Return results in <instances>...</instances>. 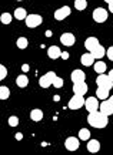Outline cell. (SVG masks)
<instances>
[{
    "label": "cell",
    "instance_id": "33",
    "mask_svg": "<svg viewBox=\"0 0 113 155\" xmlns=\"http://www.w3.org/2000/svg\"><path fill=\"white\" fill-rule=\"evenodd\" d=\"M22 70H23V73H27V71L30 70V67H29V64H23V66H22Z\"/></svg>",
    "mask_w": 113,
    "mask_h": 155
},
{
    "label": "cell",
    "instance_id": "31",
    "mask_svg": "<svg viewBox=\"0 0 113 155\" xmlns=\"http://www.w3.org/2000/svg\"><path fill=\"white\" fill-rule=\"evenodd\" d=\"M6 75H7V70L5 66H0V80H5Z\"/></svg>",
    "mask_w": 113,
    "mask_h": 155
},
{
    "label": "cell",
    "instance_id": "42",
    "mask_svg": "<svg viewBox=\"0 0 113 155\" xmlns=\"http://www.w3.org/2000/svg\"><path fill=\"white\" fill-rule=\"evenodd\" d=\"M16 2H22V0H16Z\"/></svg>",
    "mask_w": 113,
    "mask_h": 155
},
{
    "label": "cell",
    "instance_id": "23",
    "mask_svg": "<svg viewBox=\"0 0 113 155\" xmlns=\"http://www.w3.org/2000/svg\"><path fill=\"white\" fill-rule=\"evenodd\" d=\"M14 17H16L17 20H26L27 13H26V10H24L23 7H19V9L14 10Z\"/></svg>",
    "mask_w": 113,
    "mask_h": 155
},
{
    "label": "cell",
    "instance_id": "28",
    "mask_svg": "<svg viewBox=\"0 0 113 155\" xmlns=\"http://www.w3.org/2000/svg\"><path fill=\"white\" fill-rule=\"evenodd\" d=\"M75 7L76 10H85L87 7V2L86 0H75Z\"/></svg>",
    "mask_w": 113,
    "mask_h": 155
},
{
    "label": "cell",
    "instance_id": "7",
    "mask_svg": "<svg viewBox=\"0 0 113 155\" xmlns=\"http://www.w3.org/2000/svg\"><path fill=\"white\" fill-rule=\"evenodd\" d=\"M85 107H86V110H87V113H96V111L99 110L100 104L96 97H89V98L85 101Z\"/></svg>",
    "mask_w": 113,
    "mask_h": 155
},
{
    "label": "cell",
    "instance_id": "17",
    "mask_svg": "<svg viewBox=\"0 0 113 155\" xmlns=\"http://www.w3.org/2000/svg\"><path fill=\"white\" fill-rule=\"evenodd\" d=\"M99 150H100V142L97 140H89V142H87V151L94 154V152H97Z\"/></svg>",
    "mask_w": 113,
    "mask_h": 155
},
{
    "label": "cell",
    "instance_id": "40",
    "mask_svg": "<svg viewBox=\"0 0 113 155\" xmlns=\"http://www.w3.org/2000/svg\"><path fill=\"white\" fill-rule=\"evenodd\" d=\"M109 100H110V103L113 104V95H112V97H109Z\"/></svg>",
    "mask_w": 113,
    "mask_h": 155
},
{
    "label": "cell",
    "instance_id": "20",
    "mask_svg": "<svg viewBox=\"0 0 113 155\" xmlns=\"http://www.w3.org/2000/svg\"><path fill=\"white\" fill-rule=\"evenodd\" d=\"M109 91H110V90L103 88V87H97V90H96V97L100 100H106L109 97Z\"/></svg>",
    "mask_w": 113,
    "mask_h": 155
},
{
    "label": "cell",
    "instance_id": "30",
    "mask_svg": "<svg viewBox=\"0 0 113 155\" xmlns=\"http://www.w3.org/2000/svg\"><path fill=\"white\" fill-rule=\"evenodd\" d=\"M9 125L10 127H17V125H19V118L17 117H10L9 118Z\"/></svg>",
    "mask_w": 113,
    "mask_h": 155
},
{
    "label": "cell",
    "instance_id": "4",
    "mask_svg": "<svg viewBox=\"0 0 113 155\" xmlns=\"http://www.w3.org/2000/svg\"><path fill=\"white\" fill-rule=\"evenodd\" d=\"M109 17V12L108 10H104L103 7H97V9H94L93 12V20L96 23H104Z\"/></svg>",
    "mask_w": 113,
    "mask_h": 155
},
{
    "label": "cell",
    "instance_id": "14",
    "mask_svg": "<svg viewBox=\"0 0 113 155\" xmlns=\"http://www.w3.org/2000/svg\"><path fill=\"white\" fill-rule=\"evenodd\" d=\"M47 56L50 57L52 60H56V58L62 57V51H60V48L57 47V46H50V47L47 48Z\"/></svg>",
    "mask_w": 113,
    "mask_h": 155
},
{
    "label": "cell",
    "instance_id": "34",
    "mask_svg": "<svg viewBox=\"0 0 113 155\" xmlns=\"http://www.w3.org/2000/svg\"><path fill=\"white\" fill-rule=\"evenodd\" d=\"M69 57H70V56H69V53H67V51L62 53V58H63V60H67V58H69Z\"/></svg>",
    "mask_w": 113,
    "mask_h": 155
},
{
    "label": "cell",
    "instance_id": "16",
    "mask_svg": "<svg viewBox=\"0 0 113 155\" xmlns=\"http://www.w3.org/2000/svg\"><path fill=\"white\" fill-rule=\"evenodd\" d=\"M80 61H82V64L86 66V67L93 66L94 64V57L92 56V53H86V54H83V56L80 57Z\"/></svg>",
    "mask_w": 113,
    "mask_h": 155
},
{
    "label": "cell",
    "instance_id": "39",
    "mask_svg": "<svg viewBox=\"0 0 113 155\" xmlns=\"http://www.w3.org/2000/svg\"><path fill=\"white\" fill-rule=\"evenodd\" d=\"M53 98H55V101H59V100H60V97H59V95H55Z\"/></svg>",
    "mask_w": 113,
    "mask_h": 155
},
{
    "label": "cell",
    "instance_id": "27",
    "mask_svg": "<svg viewBox=\"0 0 113 155\" xmlns=\"http://www.w3.org/2000/svg\"><path fill=\"white\" fill-rule=\"evenodd\" d=\"M17 47L20 48V50H24V48L27 47V44H29V41H27V38L26 37H19L17 38Z\"/></svg>",
    "mask_w": 113,
    "mask_h": 155
},
{
    "label": "cell",
    "instance_id": "12",
    "mask_svg": "<svg viewBox=\"0 0 113 155\" xmlns=\"http://www.w3.org/2000/svg\"><path fill=\"white\" fill-rule=\"evenodd\" d=\"M100 111L103 114H106V115H112L113 114V104L110 103V100L109 98H106V100H103V103L100 104Z\"/></svg>",
    "mask_w": 113,
    "mask_h": 155
},
{
    "label": "cell",
    "instance_id": "25",
    "mask_svg": "<svg viewBox=\"0 0 113 155\" xmlns=\"http://www.w3.org/2000/svg\"><path fill=\"white\" fill-rule=\"evenodd\" d=\"M12 20H13V16L10 13H3L2 16H0V21L3 24H10L12 23Z\"/></svg>",
    "mask_w": 113,
    "mask_h": 155
},
{
    "label": "cell",
    "instance_id": "19",
    "mask_svg": "<svg viewBox=\"0 0 113 155\" xmlns=\"http://www.w3.org/2000/svg\"><path fill=\"white\" fill-rule=\"evenodd\" d=\"M30 118L36 122L42 121L43 120V111L42 110H39V108H34V110H32V113H30Z\"/></svg>",
    "mask_w": 113,
    "mask_h": 155
},
{
    "label": "cell",
    "instance_id": "3",
    "mask_svg": "<svg viewBox=\"0 0 113 155\" xmlns=\"http://www.w3.org/2000/svg\"><path fill=\"white\" fill-rule=\"evenodd\" d=\"M85 101L86 100L83 98V95H80V94H75L73 97L70 98V101H69V108L70 110H79V108H82L83 105H85Z\"/></svg>",
    "mask_w": 113,
    "mask_h": 155
},
{
    "label": "cell",
    "instance_id": "21",
    "mask_svg": "<svg viewBox=\"0 0 113 155\" xmlns=\"http://www.w3.org/2000/svg\"><path fill=\"white\" fill-rule=\"evenodd\" d=\"M93 66H94V71H96L97 74H103L104 71H106V68H108V67H106V64H104V63H103L102 60L96 61Z\"/></svg>",
    "mask_w": 113,
    "mask_h": 155
},
{
    "label": "cell",
    "instance_id": "10",
    "mask_svg": "<svg viewBox=\"0 0 113 155\" xmlns=\"http://www.w3.org/2000/svg\"><path fill=\"white\" fill-rule=\"evenodd\" d=\"M76 41V37L73 36L72 33H63L60 36V43L63 46H66V47H72Z\"/></svg>",
    "mask_w": 113,
    "mask_h": 155
},
{
    "label": "cell",
    "instance_id": "18",
    "mask_svg": "<svg viewBox=\"0 0 113 155\" xmlns=\"http://www.w3.org/2000/svg\"><path fill=\"white\" fill-rule=\"evenodd\" d=\"M92 56L94 57V58H97V60H100V58H102V57H104V54H106V50H104V47L103 46H97V47L94 48V50H92Z\"/></svg>",
    "mask_w": 113,
    "mask_h": 155
},
{
    "label": "cell",
    "instance_id": "15",
    "mask_svg": "<svg viewBox=\"0 0 113 155\" xmlns=\"http://www.w3.org/2000/svg\"><path fill=\"white\" fill-rule=\"evenodd\" d=\"M100 43L99 40L96 37H89V38H86V41H85V47L89 50V51H92V50H94V48L99 46Z\"/></svg>",
    "mask_w": 113,
    "mask_h": 155
},
{
    "label": "cell",
    "instance_id": "37",
    "mask_svg": "<svg viewBox=\"0 0 113 155\" xmlns=\"http://www.w3.org/2000/svg\"><path fill=\"white\" fill-rule=\"evenodd\" d=\"M46 36H47V37H52V31H50V30H47V31H46Z\"/></svg>",
    "mask_w": 113,
    "mask_h": 155
},
{
    "label": "cell",
    "instance_id": "13",
    "mask_svg": "<svg viewBox=\"0 0 113 155\" xmlns=\"http://www.w3.org/2000/svg\"><path fill=\"white\" fill-rule=\"evenodd\" d=\"M70 78L73 83H80V81H85L86 80V74H85V71H82V70H75V71H72V75H70Z\"/></svg>",
    "mask_w": 113,
    "mask_h": 155
},
{
    "label": "cell",
    "instance_id": "38",
    "mask_svg": "<svg viewBox=\"0 0 113 155\" xmlns=\"http://www.w3.org/2000/svg\"><path fill=\"white\" fill-rule=\"evenodd\" d=\"M109 77H110V80H112V81H113V70H112V71H110V73H109Z\"/></svg>",
    "mask_w": 113,
    "mask_h": 155
},
{
    "label": "cell",
    "instance_id": "1",
    "mask_svg": "<svg viewBox=\"0 0 113 155\" xmlns=\"http://www.w3.org/2000/svg\"><path fill=\"white\" fill-rule=\"evenodd\" d=\"M87 122L94 128H104L109 124V115L103 114L102 111H96V113H89Z\"/></svg>",
    "mask_w": 113,
    "mask_h": 155
},
{
    "label": "cell",
    "instance_id": "2",
    "mask_svg": "<svg viewBox=\"0 0 113 155\" xmlns=\"http://www.w3.org/2000/svg\"><path fill=\"white\" fill-rule=\"evenodd\" d=\"M56 77H57V75L55 74L53 71H47L43 77H40V80H39V85H40L42 88H47V87L53 85V81H55V78H56Z\"/></svg>",
    "mask_w": 113,
    "mask_h": 155
},
{
    "label": "cell",
    "instance_id": "41",
    "mask_svg": "<svg viewBox=\"0 0 113 155\" xmlns=\"http://www.w3.org/2000/svg\"><path fill=\"white\" fill-rule=\"evenodd\" d=\"M104 2H106V3L109 5V3H110V2H113V0H104Z\"/></svg>",
    "mask_w": 113,
    "mask_h": 155
},
{
    "label": "cell",
    "instance_id": "9",
    "mask_svg": "<svg viewBox=\"0 0 113 155\" xmlns=\"http://www.w3.org/2000/svg\"><path fill=\"white\" fill-rule=\"evenodd\" d=\"M79 147H80L79 138H76V137H69L66 141H65V148L67 151H76Z\"/></svg>",
    "mask_w": 113,
    "mask_h": 155
},
{
    "label": "cell",
    "instance_id": "24",
    "mask_svg": "<svg viewBox=\"0 0 113 155\" xmlns=\"http://www.w3.org/2000/svg\"><path fill=\"white\" fill-rule=\"evenodd\" d=\"M90 131L87 130V128H82L79 131V140H82V141H89L90 140Z\"/></svg>",
    "mask_w": 113,
    "mask_h": 155
},
{
    "label": "cell",
    "instance_id": "29",
    "mask_svg": "<svg viewBox=\"0 0 113 155\" xmlns=\"http://www.w3.org/2000/svg\"><path fill=\"white\" fill-rule=\"evenodd\" d=\"M63 84H65V81H63V78H62V77H56V78H55V81H53V85H55L56 88H62V87H63Z\"/></svg>",
    "mask_w": 113,
    "mask_h": 155
},
{
    "label": "cell",
    "instance_id": "5",
    "mask_svg": "<svg viewBox=\"0 0 113 155\" xmlns=\"http://www.w3.org/2000/svg\"><path fill=\"white\" fill-rule=\"evenodd\" d=\"M42 16H39V14H27V17H26V26L30 28L39 27L42 24Z\"/></svg>",
    "mask_w": 113,
    "mask_h": 155
},
{
    "label": "cell",
    "instance_id": "8",
    "mask_svg": "<svg viewBox=\"0 0 113 155\" xmlns=\"http://www.w3.org/2000/svg\"><path fill=\"white\" fill-rule=\"evenodd\" d=\"M67 16H70V7L69 6H63V7H60V9H57L55 12V19L59 20V21L65 20Z\"/></svg>",
    "mask_w": 113,
    "mask_h": 155
},
{
    "label": "cell",
    "instance_id": "35",
    "mask_svg": "<svg viewBox=\"0 0 113 155\" xmlns=\"http://www.w3.org/2000/svg\"><path fill=\"white\" fill-rule=\"evenodd\" d=\"M22 138H23V134H22V132H17V134H16V140H17V141H20Z\"/></svg>",
    "mask_w": 113,
    "mask_h": 155
},
{
    "label": "cell",
    "instance_id": "26",
    "mask_svg": "<svg viewBox=\"0 0 113 155\" xmlns=\"http://www.w3.org/2000/svg\"><path fill=\"white\" fill-rule=\"evenodd\" d=\"M10 97V90L7 87H0V100H7Z\"/></svg>",
    "mask_w": 113,
    "mask_h": 155
},
{
    "label": "cell",
    "instance_id": "32",
    "mask_svg": "<svg viewBox=\"0 0 113 155\" xmlns=\"http://www.w3.org/2000/svg\"><path fill=\"white\" fill-rule=\"evenodd\" d=\"M106 56L109 57V60L113 61V46H112V47H109L108 50H106Z\"/></svg>",
    "mask_w": 113,
    "mask_h": 155
},
{
    "label": "cell",
    "instance_id": "36",
    "mask_svg": "<svg viewBox=\"0 0 113 155\" xmlns=\"http://www.w3.org/2000/svg\"><path fill=\"white\" fill-rule=\"evenodd\" d=\"M109 12H112V13H113V2H110V3H109Z\"/></svg>",
    "mask_w": 113,
    "mask_h": 155
},
{
    "label": "cell",
    "instance_id": "11",
    "mask_svg": "<svg viewBox=\"0 0 113 155\" xmlns=\"http://www.w3.org/2000/svg\"><path fill=\"white\" fill-rule=\"evenodd\" d=\"M73 93L75 94L85 95L87 93V84L85 81H80V83H73Z\"/></svg>",
    "mask_w": 113,
    "mask_h": 155
},
{
    "label": "cell",
    "instance_id": "22",
    "mask_svg": "<svg viewBox=\"0 0 113 155\" xmlns=\"http://www.w3.org/2000/svg\"><path fill=\"white\" fill-rule=\"evenodd\" d=\"M16 84L19 85V87H22V88H24V87H27V84H29V78L24 74H20L19 77L16 78Z\"/></svg>",
    "mask_w": 113,
    "mask_h": 155
},
{
    "label": "cell",
    "instance_id": "6",
    "mask_svg": "<svg viewBox=\"0 0 113 155\" xmlns=\"http://www.w3.org/2000/svg\"><path fill=\"white\" fill-rule=\"evenodd\" d=\"M96 83H97V87H103V88H108V90H112L113 87V81L106 74H99V77L96 78Z\"/></svg>",
    "mask_w": 113,
    "mask_h": 155
}]
</instances>
